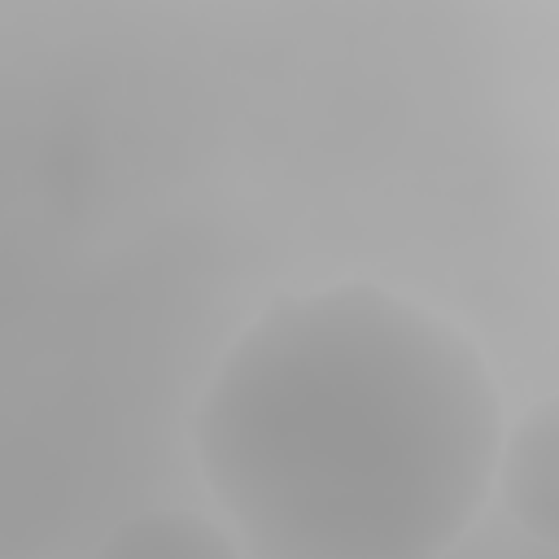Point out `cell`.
I'll use <instances>...</instances> for the list:
<instances>
[{
	"label": "cell",
	"mask_w": 559,
	"mask_h": 559,
	"mask_svg": "<svg viewBox=\"0 0 559 559\" xmlns=\"http://www.w3.org/2000/svg\"><path fill=\"white\" fill-rule=\"evenodd\" d=\"M96 559H240V546L197 511L153 507L122 520L100 542Z\"/></svg>",
	"instance_id": "3957f363"
},
{
	"label": "cell",
	"mask_w": 559,
	"mask_h": 559,
	"mask_svg": "<svg viewBox=\"0 0 559 559\" xmlns=\"http://www.w3.org/2000/svg\"><path fill=\"white\" fill-rule=\"evenodd\" d=\"M502 432L476 341L367 280L275 297L192 419L253 559H445L489 502Z\"/></svg>",
	"instance_id": "6da1fadb"
},
{
	"label": "cell",
	"mask_w": 559,
	"mask_h": 559,
	"mask_svg": "<svg viewBox=\"0 0 559 559\" xmlns=\"http://www.w3.org/2000/svg\"><path fill=\"white\" fill-rule=\"evenodd\" d=\"M493 489L511 520L537 542L559 533V415L555 402H537L515 428L502 432Z\"/></svg>",
	"instance_id": "7a4b0ae2"
}]
</instances>
